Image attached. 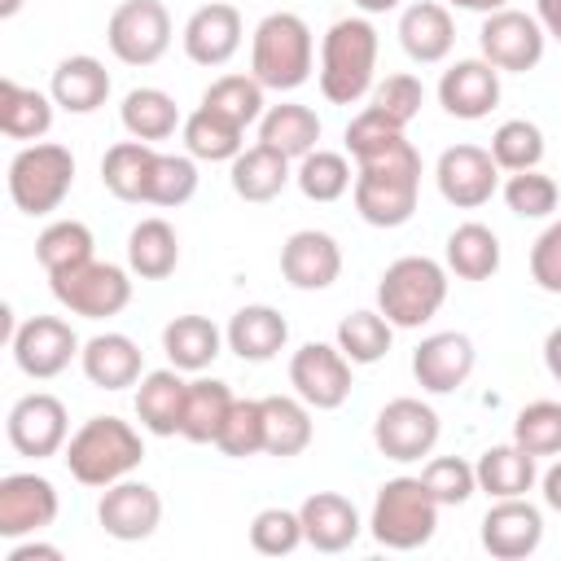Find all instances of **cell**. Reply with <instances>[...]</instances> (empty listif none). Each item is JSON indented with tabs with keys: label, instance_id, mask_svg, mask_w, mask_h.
Returning <instances> with one entry per match:
<instances>
[{
	"label": "cell",
	"instance_id": "cell-1",
	"mask_svg": "<svg viewBox=\"0 0 561 561\" xmlns=\"http://www.w3.org/2000/svg\"><path fill=\"white\" fill-rule=\"evenodd\" d=\"M355 158V210L364 224L373 228H399L412 219L416 210V197H421V153L412 149V140L399 131V136H386Z\"/></svg>",
	"mask_w": 561,
	"mask_h": 561
},
{
	"label": "cell",
	"instance_id": "cell-2",
	"mask_svg": "<svg viewBox=\"0 0 561 561\" xmlns=\"http://www.w3.org/2000/svg\"><path fill=\"white\" fill-rule=\"evenodd\" d=\"M61 460L75 482L83 486H110L131 478L145 460V438L123 416H88L61 447Z\"/></svg>",
	"mask_w": 561,
	"mask_h": 561
},
{
	"label": "cell",
	"instance_id": "cell-3",
	"mask_svg": "<svg viewBox=\"0 0 561 561\" xmlns=\"http://www.w3.org/2000/svg\"><path fill=\"white\" fill-rule=\"evenodd\" d=\"M316 39L298 13H267L250 35V75L272 92H294L311 79Z\"/></svg>",
	"mask_w": 561,
	"mask_h": 561
},
{
	"label": "cell",
	"instance_id": "cell-4",
	"mask_svg": "<svg viewBox=\"0 0 561 561\" xmlns=\"http://www.w3.org/2000/svg\"><path fill=\"white\" fill-rule=\"evenodd\" d=\"M377 70V31L368 18H337L320 39V92L333 105L368 96Z\"/></svg>",
	"mask_w": 561,
	"mask_h": 561
},
{
	"label": "cell",
	"instance_id": "cell-5",
	"mask_svg": "<svg viewBox=\"0 0 561 561\" xmlns=\"http://www.w3.org/2000/svg\"><path fill=\"white\" fill-rule=\"evenodd\" d=\"M447 302V267L425 254L394 259L377 280V311L394 329H421Z\"/></svg>",
	"mask_w": 561,
	"mask_h": 561
},
{
	"label": "cell",
	"instance_id": "cell-6",
	"mask_svg": "<svg viewBox=\"0 0 561 561\" xmlns=\"http://www.w3.org/2000/svg\"><path fill=\"white\" fill-rule=\"evenodd\" d=\"M368 530L381 548H394V552L425 548L438 530V500L430 495V486L421 478H408V473L390 478V482H381V491L373 500Z\"/></svg>",
	"mask_w": 561,
	"mask_h": 561
},
{
	"label": "cell",
	"instance_id": "cell-7",
	"mask_svg": "<svg viewBox=\"0 0 561 561\" xmlns=\"http://www.w3.org/2000/svg\"><path fill=\"white\" fill-rule=\"evenodd\" d=\"M75 184V153L53 140H35L9 162V197L22 215H53Z\"/></svg>",
	"mask_w": 561,
	"mask_h": 561
},
{
	"label": "cell",
	"instance_id": "cell-8",
	"mask_svg": "<svg viewBox=\"0 0 561 561\" xmlns=\"http://www.w3.org/2000/svg\"><path fill=\"white\" fill-rule=\"evenodd\" d=\"M53 285V298L70 311V316H83V320H105V316H118L127 302H131V276L118 267V263H79L70 272H57L48 276Z\"/></svg>",
	"mask_w": 561,
	"mask_h": 561
},
{
	"label": "cell",
	"instance_id": "cell-9",
	"mask_svg": "<svg viewBox=\"0 0 561 561\" xmlns=\"http://www.w3.org/2000/svg\"><path fill=\"white\" fill-rule=\"evenodd\" d=\"M105 44L123 66H153L171 48V13L162 0H123L105 22Z\"/></svg>",
	"mask_w": 561,
	"mask_h": 561
},
{
	"label": "cell",
	"instance_id": "cell-10",
	"mask_svg": "<svg viewBox=\"0 0 561 561\" xmlns=\"http://www.w3.org/2000/svg\"><path fill=\"white\" fill-rule=\"evenodd\" d=\"M351 368L355 364L342 355L337 342H302L289 359V386L307 408L333 412L351 399Z\"/></svg>",
	"mask_w": 561,
	"mask_h": 561
},
{
	"label": "cell",
	"instance_id": "cell-11",
	"mask_svg": "<svg viewBox=\"0 0 561 561\" xmlns=\"http://www.w3.org/2000/svg\"><path fill=\"white\" fill-rule=\"evenodd\" d=\"M543 26L539 18L522 13V9H495L482 18V31H478V48L482 57L495 66V70H513V75H526L543 61Z\"/></svg>",
	"mask_w": 561,
	"mask_h": 561
},
{
	"label": "cell",
	"instance_id": "cell-12",
	"mask_svg": "<svg viewBox=\"0 0 561 561\" xmlns=\"http://www.w3.org/2000/svg\"><path fill=\"white\" fill-rule=\"evenodd\" d=\"M438 412L430 408V403H421V399H390L381 412H377V421H373V443H377V451L386 456V460H399V465H408V460H421V456H430L434 451V443H438Z\"/></svg>",
	"mask_w": 561,
	"mask_h": 561
},
{
	"label": "cell",
	"instance_id": "cell-13",
	"mask_svg": "<svg viewBox=\"0 0 561 561\" xmlns=\"http://www.w3.org/2000/svg\"><path fill=\"white\" fill-rule=\"evenodd\" d=\"M9 346H13V364L26 377H35V381L61 377L70 368V359L83 351L75 329L61 316H31V320H22L13 329V337H9Z\"/></svg>",
	"mask_w": 561,
	"mask_h": 561
},
{
	"label": "cell",
	"instance_id": "cell-14",
	"mask_svg": "<svg viewBox=\"0 0 561 561\" xmlns=\"http://www.w3.org/2000/svg\"><path fill=\"white\" fill-rule=\"evenodd\" d=\"M9 443L18 456H31V460H48L66 447L70 438V421H66V403L48 390H31L22 394L13 408H9Z\"/></svg>",
	"mask_w": 561,
	"mask_h": 561
},
{
	"label": "cell",
	"instance_id": "cell-15",
	"mask_svg": "<svg viewBox=\"0 0 561 561\" xmlns=\"http://www.w3.org/2000/svg\"><path fill=\"white\" fill-rule=\"evenodd\" d=\"M434 180H438L443 202H451L456 210H478L495 197L500 167H495L491 149H482V145H451L438 153Z\"/></svg>",
	"mask_w": 561,
	"mask_h": 561
},
{
	"label": "cell",
	"instance_id": "cell-16",
	"mask_svg": "<svg viewBox=\"0 0 561 561\" xmlns=\"http://www.w3.org/2000/svg\"><path fill=\"white\" fill-rule=\"evenodd\" d=\"M57 486L39 473H4L0 478V539H26L57 522Z\"/></svg>",
	"mask_w": 561,
	"mask_h": 561
},
{
	"label": "cell",
	"instance_id": "cell-17",
	"mask_svg": "<svg viewBox=\"0 0 561 561\" xmlns=\"http://www.w3.org/2000/svg\"><path fill=\"white\" fill-rule=\"evenodd\" d=\"M96 522L110 539L118 543H140L158 530L162 522V495L149 486V482H136V478H123V482H110L101 491V504H96Z\"/></svg>",
	"mask_w": 561,
	"mask_h": 561
},
{
	"label": "cell",
	"instance_id": "cell-18",
	"mask_svg": "<svg viewBox=\"0 0 561 561\" xmlns=\"http://www.w3.org/2000/svg\"><path fill=\"white\" fill-rule=\"evenodd\" d=\"M438 105L451 118H465V123L486 118L500 105V70L486 57L451 61L443 70V79H438Z\"/></svg>",
	"mask_w": 561,
	"mask_h": 561
},
{
	"label": "cell",
	"instance_id": "cell-19",
	"mask_svg": "<svg viewBox=\"0 0 561 561\" xmlns=\"http://www.w3.org/2000/svg\"><path fill=\"white\" fill-rule=\"evenodd\" d=\"M473 364H478V351H473V342H469L465 333H456V329L430 333V337H421V346L412 351V377H416V386L430 390V394H451L456 386H465L469 373H473Z\"/></svg>",
	"mask_w": 561,
	"mask_h": 561
},
{
	"label": "cell",
	"instance_id": "cell-20",
	"mask_svg": "<svg viewBox=\"0 0 561 561\" xmlns=\"http://www.w3.org/2000/svg\"><path fill=\"white\" fill-rule=\"evenodd\" d=\"M543 543V513L526 500V495H513V500H495L482 517V548L500 561H522L530 557L535 548Z\"/></svg>",
	"mask_w": 561,
	"mask_h": 561
},
{
	"label": "cell",
	"instance_id": "cell-21",
	"mask_svg": "<svg viewBox=\"0 0 561 561\" xmlns=\"http://www.w3.org/2000/svg\"><path fill=\"white\" fill-rule=\"evenodd\" d=\"M241 35H245V26H241L237 4L210 0V4L193 9V18L184 22V35H180V39H184V57H188V61L215 70V66H228V61L237 57Z\"/></svg>",
	"mask_w": 561,
	"mask_h": 561
},
{
	"label": "cell",
	"instance_id": "cell-22",
	"mask_svg": "<svg viewBox=\"0 0 561 561\" xmlns=\"http://www.w3.org/2000/svg\"><path fill=\"white\" fill-rule=\"evenodd\" d=\"M280 276L302 294L329 289L342 276V245L320 228H298L280 245Z\"/></svg>",
	"mask_w": 561,
	"mask_h": 561
},
{
	"label": "cell",
	"instance_id": "cell-23",
	"mask_svg": "<svg viewBox=\"0 0 561 561\" xmlns=\"http://www.w3.org/2000/svg\"><path fill=\"white\" fill-rule=\"evenodd\" d=\"M298 517H302V539L316 552H346L364 530L359 508L337 491H311L298 504Z\"/></svg>",
	"mask_w": 561,
	"mask_h": 561
},
{
	"label": "cell",
	"instance_id": "cell-24",
	"mask_svg": "<svg viewBox=\"0 0 561 561\" xmlns=\"http://www.w3.org/2000/svg\"><path fill=\"white\" fill-rule=\"evenodd\" d=\"M79 364H83V377L96 390H127V386H136L145 377V355L127 333L88 337L83 351H79Z\"/></svg>",
	"mask_w": 561,
	"mask_h": 561
},
{
	"label": "cell",
	"instance_id": "cell-25",
	"mask_svg": "<svg viewBox=\"0 0 561 561\" xmlns=\"http://www.w3.org/2000/svg\"><path fill=\"white\" fill-rule=\"evenodd\" d=\"M399 44H403V53H408L412 61H421V66L447 61V53H451V44H456V26H451L447 4H438V0H416V4H408L403 18H399Z\"/></svg>",
	"mask_w": 561,
	"mask_h": 561
},
{
	"label": "cell",
	"instance_id": "cell-26",
	"mask_svg": "<svg viewBox=\"0 0 561 561\" xmlns=\"http://www.w3.org/2000/svg\"><path fill=\"white\" fill-rule=\"evenodd\" d=\"M224 337H228V351H232L237 359L263 364V359H272L276 351H285V342H289V320H285L276 307H267V302H250V307H241V311L228 320Z\"/></svg>",
	"mask_w": 561,
	"mask_h": 561
},
{
	"label": "cell",
	"instance_id": "cell-27",
	"mask_svg": "<svg viewBox=\"0 0 561 561\" xmlns=\"http://www.w3.org/2000/svg\"><path fill=\"white\" fill-rule=\"evenodd\" d=\"M184 399H188V381L180 377V368H153L136 386V416L149 434L171 438L184 425Z\"/></svg>",
	"mask_w": 561,
	"mask_h": 561
},
{
	"label": "cell",
	"instance_id": "cell-28",
	"mask_svg": "<svg viewBox=\"0 0 561 561\" xmlns=\"http://www.w3.org/2000/svg\"><path fill=\"white\" fill-rule=\"evenodd\" d=\"M48 96H53L66 114H92V110H101L105 96H110V70H105L96 57H88V53L61 57L57 70H53Z\"/></svg>",
	"mask_w": 561,
	"mask_h": 561
},
{
	"label": "cell",
	"instance_id": "cell-29",
	"mask_svg": "<svg viewBox=\"0 0 561 561\" xmlns=\"http://www.w3.org/2000/svg\"><path fill=\"white\" fill-rule=\"evenodd\" d=\"M224 342H228V337H224L219 324L206 320V316H175V320H167V329H162V351H167L171 368H180V373H202V368H210V364L219 359Z\"/></svg>",
	"mask_w": 561,
	"mask_h": 561
},
{
	"label": "cell",
	"instance_id": "cell-30",
	"mask_svg": "<svg viewBox=\"0 0 561 561\" xmlns=\"http://www.w3.org/2000/svg\"><path fill=\"white\" fill-rule=\"evenodd\" d=\"M316 438L311 408L298 394H267L263 399V451L267 456H302Z\"/></svg>",
	"mask_w": 561,
	"mask_h": 561
},
{
	"label": "cell",
	"instance_id": "cell-31",
	"mask_svg": "<svg viewBox=\"0 0 561 561\" xmlns=\"http://www.w3.org/2000/svg\"><path fill=\"white\" fill-rule=\"evenodd\" d=\"M228 180H232V193L241 202H272V197L285 193V184L294 180V171H289V158L285 153H276L267 145H250V149H241L232 158Z\"/></svg>",
	"mask_w": 561,
	"mask_h": 561
},
{
	"label": "cell",
	"instance_id": "cell-32",
	"mask_svg": "<svg viewBox=\"0 0 561 561\" xmlns=\"http://www.w3.org/2000/svg\"><path fill=\"white\" fill-rule=\"evenodd\" d=\"M118 118H123V131L131 140H145V145H158V140H171L180 123V105L171 92L162 88H131L118 105Z\"/></svg>",
	"mask_w": 561,
	"mask_h": 561
},
{
	"label": "cell",
	"instance_id": "cell-33",
	"mask_svg": "<svg viewBox=\"0 0 561 561\" xmlns=\"http://www.w3.org/2000/svg\"><path fill=\"white\" fill-rule=\"evenodd\" d=\"M320 140V118L316 110L298 105V101H285V105H267L263 118H259V145L285 153L289 162L294 158H307Z\"/></svg>",
	"mask_w": 561,
	"mask_h": 561
},
{
	"label": "cell",
	"instance_id": "cell-34",
	"mask_svg": "<svg viewBox=\"0 0 561 561\" xmlns=\"http://www.w3.org/2000/svg\"><path fill=\"white\" fill-rule=\"evenodd\" d=\"M158 149L145 140H118L101 158V184L118 202H149V175H153Z\"/></svg>",
	"mask_w": 561,
	"mask_h": 561
},
{
	"label": "cell",
	"instance_id": "cell-35",
	"mask_svg": "<svg viewBox=\"0 0 561 561\" xmlns=\"http://www.w3.org/2000/svg\"><path fill=\"white\" fill-rule=\"evenodd\" d=\"M478 473V491H486L491 500H513V495H526L539 478L535 469V456L522 451L517 443H500V447H486L473 465Z\"/></svg>",
	"mask_w": 561,
	"mask_h": 561
},
{
	"label": "cell",
	"instance_id": "cell-36",
	"mask_svg": "<svg viewBox=\"0 0 561 561\" xmlns=\"http://www.w3.org/2000/svg\"><path fill=\"white\" fill-rule=\"evenodd\" d=\"M180 263V237L167 219H140L127 237V267L140 280H167Z\"/></svg>",
	"mask_w": 561,
	"mask_h": 561
},
{
	"label": "cell",
	"instance_id": "cell-37",
	"mask_svg": "<svg viewBox=\"0 0 561 561\" xmlns=\"http://www.w3.org/2000/svg\"><path fill=\"white\" fill-rule=\"evenodd\" d=\"M245 127L232 123L228 114L210 110V105H197L188 118H184V149L197 158V162H232L241 149H245Z\"/></svg>",
	"mask_w": 561,
	"mask_h": 561
},
{
	"label": "cell",
	"instance_id": "cell-38",
	"mask_svg": "<svg viewBox=\"0 0 561 561\" xmlns=\"http://www.w3.org/2000/svg\"><path fill=\"white\" fill-rule=\"evenodd\" d=\"M232 403H237V394L228 390V381H219V377H197V381H188L180 434H184L188 443H215L219 430H224V421H228V412H232Z\"/></svg>",
	"mask_w": 561,
	"mask_h": 561
},
{
	"label": "cell",
	"instance_id": "cell-39",
	"mask_svg": "<svg viewBox=\"0 0 561 561\" xmlns=\"http://www.w3.org/2000/svg\"><path fill=\"white\" fill-rule=\"evenodd\" d=\"M53 96L22 88L18 79H0V131L9 140H39L53 127Z\"/></svg>",
	"mask_w": 561,
	"mask_h": 561
},
{
	"label": "cell",
	"instance_id": "cell-40",
	"mask_svg": "<svg viewBox=\"0 0 561 561\" xmlns=\"http://www.w3.org/2000/svg\"><path fill=\"white\" fill-rule=\"evenodd\" d=\"M447 272L460 280H491L500 272V237L486 224H460L447 237Z\"/></svg>",
	"mask_w": 561,
	"mask_h": 561
},
{
	"label": "cell",
	"instance_id": "cell-41",
	"mask_svg": "<svg viewBox=\"0 0 561 561\" xmlns=\"http://www.w3.org/2000/svg\"><path fill=\"white\" fill-rule=\"evenodd\" d=\"M92 228L88 224H79V219H57V224H48L39 237H35V259H39V267L48 272V276H57V272H70V267H79V263H88L92 259Z\"/></svg>",
	"mask_w": 561,
	"mask_h": 561
},
{
	"label": "cell",
	"instance_id": "cell-42",
	"mask_svg": "<svg viewBox=\"0 0 561 561\" xmlns=\"http://www.w3.org/2000/svg\"><path fill=\"white\" fill-rule=\"evenodd\" d=\"M294 184L307 202H337L351 184H355V171L346 162V153H333V149H311L307 158H298V171H294Z\"/></svg>",
	"mask_w": 561,
	"mask_h": 561
},
{
	"label": "cell",
	"instance_id": "cell-43",
	"mask_svg": "<svg viewBox=\"0 0 561 561\" xmlns=\"http://www.w3.org/2000/svg\"><path fill=\"white\" fill-rule=\"evenodd\" d=\"M394 342V324L381 311H351L337 320V346L351 364H377Z\"/></svg>",
	"mask_w": 561,
	"mask_h": 561
},
{
	"label": "cell",
	"instance_id": "cell-44",
	"mask_svg": "<svg viewBox=\"0 0 561 561\" xmlns=\"http://www.w3.org/2000/svg\"><path fill=\"white\" fill-rule=\"evenodd\" d=\"M263 83L254 79V75H219L206 92H202V105H210V110H219V114H228L232 123H241V127H250V123H259L263 118Z\"/></svg>",
	"mask_w": 561,
	"mask_h": 561
},
{
	"label": "cell",
	"instance_id": "cell-45",
	"mask_svg": "<svg viewBox=\"0 0 561 561\" xmlns=\"http://www.w3.org/2000/svg\"><path fill=\"white\" fill-rule=\"evenodd\" d=\"M513 443L522 451L539 456H561V403L552 399H535L513 416Z\"/></svg>",
	"mask_w": 561,
	"mask_h": 561
},
{
	"label": "cell",
	"instance_id": "cell-46",
	"mask_svg": "<svg viewBox=\"0 0 561 561\" xmlns=\"http://www.w3.org/2000/svg\"><path fill=\"white\" fill-rule=\"evenodd\" d=\"M491 158L500 171H530L543 162V131L530 118H508L491 136Z\"/></svg>",
	"mask_w": 561,
	"mask_h": 561
},
{
	"label": "cell",
	"instance_id": "cell-47",
	"mask_svg": "<svg viewBox=\"0 0 561 561\" xmlns=\"http://www.w3.org/2000/svg\"><path fill=\"white\" fill-rule=\"evenodd\" d=\"M193 193H197V158L158 149L153 175H149V206H184Z\"/></svg>",
	"mask_w": 561,
	"mask_h": 561
},
{
	"label": "cell",
	"instance_id": "cell-48",
	"mask_svg": "<svg viewBox=\"0 0 561 561\" xmlns=\"http://www.w3.org/2000/svg\"><path fill=\"white\" fill-rule=\"evenodd\" d=\"M504 202L522 219H548L557 210V202H561V188H557L552 175H543L539 167H530V171H513L504 180Z\"/></svg>",
	"mask_w": 561,
	"mask_h": 561
},
{
	"label": "cell",
	"instance_id": "cell-49",
	"mask_svg": "<svg viewBox=\"0 0 561 561\" xmlns=\"http://www.w3.org/2000/svg\"><path fill=\"white\" fill-rule=\"evenodd\" d=\"M302 539V517L298 508H259L254 522H250V548L263 552V557H289Z\"/></svg>",
	"mask_w": 561,
	"mask_h": 561
},
{
	"label": "cell",
	"instance_id": "cell-50",
	"mask_svg": "<svg viewBox=\"0 0 561 561\" xmlns=\"http://www.w3.org/2000/svg\"><path fill=\"white\" fill-rule=\"evenodd\" d=\"M215 447L232 460H245V456H259L263 451V399H237Z\"/></svg>",
	"mask_w": 561,
	"mask_h": 561
},
{
	"label": "cell",
	"instance_id": "cell-51",
	"mask_svg": "<svg viewBox=\"0 0 561 561\" xmlns=\"http://www.w3.org/2000/svg\"><path fill=\"white\" fill-rule=\"evenodd\" d=\"M421 482L430 486V495L438 500V508H460L473 491H478V473L469 460L460 456H434L425 469H421Z\"/></svg>",
	"mask_w": 561,
	"mask_h": 561
},
{
	"label": "cell",
	"instance_id": "cell-52",
	"mask_svg": "<svg viewBox=\"0 0 561 561\" xmlns=\"http://www.w3.org/2000/svg\"><path fill=\"white\" fill-rule=\"evenodd\" d=\"M425 105V88L416 75H386L377 88H373V110H381L390 123L408 127Z\"/></svg>",
	"mask_w": 561,
	"mask_h": 561
},
{
	"label": "cell",
	"instance_id": "cell-53",
	"mask_svg": "<svg viewBox=\"0 0 561 561\" xmlns=\"http://www.w3.org/2000/svg\"><path fill=\"white\" fill-rule=\"evenodd\" d=\"M530 280L543 294H561V219H552L530 245Z\"/></svg>",
	"mask_w": 561,
	"mask_h": 561
},
{
	"label": "cell",
	"instance_id": "cell-54",
	"mask_svg": "<svg viewBox=\"0 0 561 561\" xmlns=\"http://www.w3.org/2000/svg\"><path fill=\"white\" fill-rule=\"evenodd\" d=\"M66 552L57 548V543H39V539H31L26 535V543H18L13 539V548H9V557L4 561H61Z\"/></svg>",
	"mask_w": 561,
	"mask_h": 561
},
{
	"label": "cell",
	"instance_id": "cell-55",
	"mask_svg": "<svg viewBox=\"0 0 561 561\" xmlns=\"http://www.w3.org/2000/svg\"><path fill=\"white\" fill-rule=\"evenodd\" d=\"M535 18H539L543 35H552L561 44V0H535Z\"/></svg>",
	"mask_w": 561,
	"mask_h": 561
},
{
	"label": "cell",
	"instance_id": "cell-56",
	"mask_svg": "<svg viewBox=\"0 0 561 561\" xmlns=\"http://www.w3.org/2000/svg\"><path fill=\"white\" fill-rule=\"evenodd\" d=\"M539 486H543V504H548L552 513H561V460L539 478Z\"/></svg>",
	"mask_w": 561,
	"mask_h": 561
},
{
	"label": "cell",
	"instance_id": "cell-57",
	"mask_svg": "<svg viewBox=\"0 0 561 561\" xmlns=\"http://www.w3.org/2000/svg\"><path fill=\"white\" fill-rule=\"evenodd\" d=\"M543 364H548V373H552V381L561 386V324L543 337Z\"/></svg>",
	"mask_w": 561,
	"mask_h": 561
},
{
	"label": "cell",
	"instance_id": "cell-58",
	"mask_svg": "<svg viewBox=\"0 0 561 561\" xmlns=\"http://www.w3.org/2000/svg\"><path fill=\"white\" fill-rule=\"evenodd\" d=\"M451 9H469V13H495V9H508V0H447Z\"/></svg>",
	"mask_w": 561,
	"mask_h": 561
},
{
	"label": "cell",
	"instance_id": "cell-59",
	"mask_svg": "<svg viewBox=\"0 0 561 561\" xmlns=\"http://www.w3.org/2000/svg\"><path fill=\"white\" fill-rule=\"evenodd\" d=\"M403 0H355V9H364V13H390V9H399Z\"/></svg>",
	"mask_w": 561,
	"mask_h": 561
},
{
	"label": "cell",
	"instance_id": "cell-60",
	"mask_svg": "<svg viewBox=\"0 0 561 561\" xmlns=\"http://www.w3.org/2000/svg\"><path fill=\"white\" fill-rule=\"evenodd\" d=\"M22 9V0H0V18H13Z\"/></svg>",
	"mask_w": 561,
	"mask_h": 561
}]
</instances>
